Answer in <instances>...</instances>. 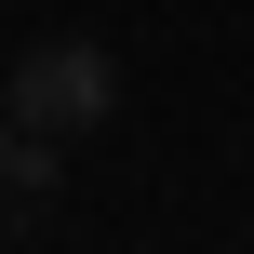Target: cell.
<instances>
[{"instance_id":"6da1fadb","label":"cell","mask_w":254,"mask_h":254,"mask_svg":"<svg viewBox=\"0 0 254 254\" xmlns=\"http://www.w3.org/2000/svg\"><path fill=\"white\" fill-rule=\"evenodd\" d=\"M107 107H121L107 40H27V67H13V121L27 134H94Z\"/></svg>"},{"instance_id":"7a4b0ae2","label":"cell","mask_w":254,"mask_h":254,"mask_svg":"<svg viewBox=\"0 0 254 254\" xmlns=\"http://www.w3.org/2000/svg\"><path fill=\"white\" fill-rule=\"evenodd\" d=\"M0 161H13V107H0Z\"/></svg>"}]
</instances>
